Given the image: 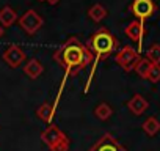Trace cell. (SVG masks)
Here are the masks:
<instances>
[{"mask_svg":"<svg viewBox=\"0 0 160 151\" xmlns=\"http://www.w3.org/2000/svg\"><path fill=\"white\" fill-rule=\"evenodd\" d=\"M53 60L71 76H75L80 69H83L93 63V52L80 43L77 36H71L58 50L53 54Z\"/></svg>","mask_w":160,"mask_h":151,"instance_id":"1","label":"cell"},{"mask_svg":"<svg viewBox=\"0 0 160 151\" xmlns=\"http://www.w3.org/2000/svg\"><path fill=\"white\" fill-rule=\"evenodd\" d=\"M118 39L113 33H110L105 27L99 29L98 32H94L88 41V49L96 55V58H107L110 54H113L118 49Z\"/></svg>","mask_w":160,"mask_h":151,"instance_id":"2","label":"cell"},{"mask_svg":"<svg viewBox=\"0 0 160 151\" xmlns=\"http://www.w3.org/2000/svg\"><path fill=\"white\" fill-rule=\"evenodd\" d=\"M18 21H19L21 29H22L25 33H28V35L36 33V32L42 27V24H44V19H42L35 10H27L21 18H18Z\"/></svg>","mask_w":160,"mask_h":151,"instance_id":"3","label":"cell"},{"mask_svg":"<svg viewBox=\"0 0 160 151\" xmlns=\"http://www.w3.org/2000/svg\"><path fill=\"white\" fill-rule=\"evenodd\" d=\"M140 55H138V50L133 49L132 46H124L121 50H118V54L115 55V61L127 72H130L135 66V63L138 61Z\"/></svg>","mask_w":160,"mask_h":151,"instance_id":"4","label":"cell"},{"mask_svg":"<svg viewBox=\"0 0 160 151\" xmlns=\"http://www.w3.org/2000/svg\"><path fill=\"white\" fill-rule=\"evenodd\" d=\"M157 11V7L154 3V0H133L130 5V13L137 18V21H144L154 16Z\"/></svg>","mask_w":160,"mask_h":151,"instance_id":"5","label":"cell"},{"mask_svg":"<svg viewBox=\"0 0 160 151\" xmlns=\"http://www.w3.org/2000/svg\"><path fill=\"white\" fill-rule=\"evenodd\" d=\"M2 57H3L5 63H7L10 68H19V66L25 61V58H27L24 49H22L21 46H18V44L8 46V47L3 50V55H2Z\"/></svg>","mask_w":160,"mask_h":151,"instance_id":"6","label":"cell"},{"mask_svg":"<svg viewBox=\"0 0 160 151\" xmlns=\"http://www.w3.org/2000/svg\"><path fill=\"white\" fill-rule=\"evenodd\" d=\"M88 151H127L112 134H104Z\"/></svg>","mask_w":160,"mask_h":151,"instance_id":"7","label":"cell"},{"mask_svg":"<svg viewBox=\"0 0 160 151\" xmlns=\"http://www.w3.org/2000/svg\"><path fill=\"white\" fill-rule=\"evenodd\" d=\"M66 138H68V135H66L57 124H49V128L41 132V140H42L49 148H53L55 145H58L60 142H63V140H66Z\"/></svg>","mask_w":160,"mask_h":151,"instance_id":"8","label":"cell"},{"mask_svg":"<svg viewBox=\"0 0 160 151\" xmlns=\"http://www.w3.org/2000/svg\"><path fill=\"white\" fill-rule=\"evenodd\" d=\"M124 33L135 43L141 44V39L144 36V25L141 21H132L126 29H124Z\"/></svg>","mask_w":160,"mask_h":151,"instance_id":"9","label":"cell"},{"mask_svg":"<svg viewBox=\"0 0 160 151\" xmlns=\"http://www.w3.org/2000/svg\"><path fill=\"white\" fill-rule=\"evenodd\" d=\"M127 107L129 110L133 113V115H141L148 107H149V102L146 101V98H143L141 95H133L130 98V101L127 102Z\"/></svg>","mask_w":160,"mask_h":151,"instance_id":"10","label":"cell"},{"mask_svg":"<svg viewBox=\"0 0 160 151\" xmlns=\"http://www.w3.org/2000/svg\"><path fill=\"white\" fill-rule=\"evenodd\" d=\"M42 71H44L42 63H41L39 60H36V58L28 60V61L25 63V66H24V72L28 76L30 79H36V77H39V76L42 74Z\"/></svg>","mask_w":160,"mask_h":151,"instance_id":"11","label":"cell"},{"mask_svg":"<svg viewBox=\"0 0 160 151\" xmlns=\"http://www.w3.org/2000/svg\"><path fill=\"white\" fill-rule=\"evenodd\" d=\"M16 21H18V13L11 7H3L2 10H0V25H2L3 29L11 27Z\"/></svg>","mask_w":160,"mask_h":151,"instance_id":"12","label":"cell"},{"mask_svg":"<svg viewBox=\"0 0 160 151\" xmlns=\"http://www.w3.org/2000/svg\"><path fill=\"white\" fill-rule=\"evenodd\" d=\"M53 113H55V107H53L52 104H49V102L41 104V106L38 107V110H36L38 118H41V120H42L44 123H47V124H52Z\"/></svg>","mask_w":160,"mask_h":151,"instance_id":"13","label":"cell"},{"mask_svg":"<svg viewBox=\"0 0 160 151\" xmlns=\"http://www.w3.org/2000/svg\"><path fill=\"white\" fill-rule=\"evenodd\" d=\"M143 131L149 135V137H154L158 131H160V121L155 118V117H149L146 118V121L143 123Z\"/></svg>","mask_w":160,"mask_h":151,"instance_id":"14","label":"cell"},{"mask_svg":"<svg viewBox=\"0 0 160 151\" xmlns=\"http://www.w3.org/2000/svg\"><path fill=\"white\" fill-rule=\"evenodd\" d=\"M151 66H152V63L148 58H138V61L133 66V71L140 76L141 79H148V72H149Z\"/></svg>","mask_w":160,"mask_h":151,"instance_id":"15","label":"cell"},{"mask_svg":"<svg viewBox=\"0 0 160 151\" xmlns=\"http://www.w3.org/2000/svg\"><path fill=\"white\" fill-rule=\"evenodd\" d=\"M107 8L104 7V5H101V3H96V5H93L90 10H88V16L94 21V22H101L102 19H105V16H107Z\"/></svg>","mask_w":160,"mask_h":151,"instance_id":"16","label":"cell"},{"mask_svg":"<svg viewBox=\"0 0 160 151\" xmlns=\"http://www.w3.org/2000/svg\"><path fill=\"white\" fill-rule=\"evenodd\" d=\"M94 115H96L99 120L105 121V120H108V118L113 115V109H112L107 102H101V104L94 109Z\"/></svg>","mask_w":160,"mask_h":151,"instance_id":"17","label":"cell"},{"mask_svg":"<svg viewBox=\"0 0 160 151\" xmlns=\"http://www.w3.org/2000/svg\"><path fill=\"white\" fill-rule=\"evenodd\" d=\"M146 58L152 65H160V44H152L146 52Z\"/></svg>","mask_w":160,"mask_h":151,"instance_id":"18","label":"cell"},{"mask_svg":"<svg viewBox=\"0 0 160 151\" xmlns=\"http://www.w3.org/2000/svg\"><path fill=\"white\" fill-rule=\"evenodd\" d=\"M148 81H151L152 84L160 82V65H152L149 72H148Z\"/></svg>","mask_w":160,"mask_h":151,"instance_id":"19","label":"cell"},{"mask_svg":"<svg viewBox=\"0 0 160 151\" xmlns=\"http://www.w3.org/2000/svg\"><path fill=\"white\" fill-rule=\"evenodd\" d=\"M69 149V138L60 142L58 145H55L53 148H50V151H68Z\"/></svg>","mask_w":160,"mask_h":151,"instance_id":"20","label":"cell"},{"mask_svg":"<svg viewBox=\"0 0 160 151\" xmlns=\"http://www.w3.org/2000/svg\"><path fill=\"white\" fill-rule=\"evenodd\" d=\"M46 2H47L49 5H57V3L60 2V0H46Z\"/></svg>","mask_w":160,"mask_h":151,"instance_id":"21","label":"cell"},{"mask_svg":"<svg viewBox=\"0 0 160 151\" xmlns=\"http://www.w3.org/2000/svg\"><path fill=\"white\" fill-rule=\"evenodd\" d=\"M2 36H3V27L0 25V38H2Z\"/></svg>","mask_w":160,"mask_h":151,"instance_id":"22","label":"cell"},{"mask_svg":"<svg viewBox=\"0 0 160 151\" xmlns=\"http://www.w3.org/2000/svg\"><path fill=\"white\" fill-rule=\"evenodd\" d=\"M41 2H46V0H41Z\"/></svg>","mask_w":160,"mask_h":151,"instance_id":"23","label":"cell"}]
</instances>
